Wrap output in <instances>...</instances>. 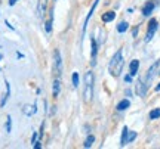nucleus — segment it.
<instances>
[{
	"instance_id": "obj_1",
	"label": "nucleus",
	"mask_w": 160,
	"mask_h": 149,
	"mask_svg": "<svg viewBox=\"0 0 160 149\" xmlns=\"http://www.w3.org/2000/svg\"><path fill=\"white\" fill-rule=\"evenodd\" d=\"M123 65H125V61H123V53H122V49H120V50H117L114 53V56L111 58V61L108 64V69L111 72V76L119 77L122 69H123Z\"/></svg>"
},
{
	"instance_id": "obj_2",
	"label": "nucleus",
	"mask_w": 160,
	"mask_h": 149,
	"mask_svg": "<svg viewBox=\"0 0 160 149\" xmlns=\"http://www.w3.org/2000/svg\"><path fill=\"white\" fill-rule=\"evenodd\" d=\"M94 96V72L87 71L85 74V89H83V101L89 104Z\"/></svg>"
},
{
	"instance_id": "obj_3",
	"label": "nucleus",
	"mask_w": 160,
	"mask_h": 149,
	"mask_svg": "<svg viewBox=\"0 0 160 149\" xmlns=\"http://www.w3.org/2000/svg\"><path fill=\"white\" fill-rule=\"evenodd\" d=\"M156 76H160V59L156 61V62L150 66V69H148V74H147V86H150V83L153 81V78H154Z\"/></svg>"
},
{
	"instance_id": "obj_4",
	"label": "nucleus",
	"mask_w": 160,
	"mask_h": 149,
	"mask_svg": "<svg viewBox=\"0 0 160 149\" xmlns=\"http://www.w3.org/2000/svg\"><path fill=\"white\" fill-rule=\"evenodd\" d=\"M61 71H62V61H61V53L56 49L54 52V72H55L56 77L61 76Z\"/></svg>"
},
{
	"instance_id": "obj_5",
	"label": "nucleus",
	"mask_w": 160,
	"mask_h": 149,
	"mask_svg": "<svg viewBox=\"0 0 160 149\" xmlns=\"http://www.w3.org/2000/svg\"><path fill=\"white\" fill-rule=\"evenodd\" d=\"M97 55H98V43L94 37H90V65H97Z\"/></svg>"
},
{
	"instance_id": "obj_6",
	"label": "nucleus",
	"mask_w": 160,
	"mask_h": 149,
	"mask_svg": "<svg viewBox=\"0 0 160 149\" xmlns=\"http://www.w3.org/2000/svg\"><path fill=\"white\" fill-rule=\"evenodd\" d=\"M157 19L156 18H151L150 19V22H148V30H147V36H145V41H150L151 38H153V36H154V33H156V30H157Z\"/></svg>"
},
{
	"instance_id": "obj_7",
	"label": "nucleus",
	"mask_w": 160,
	"mask_h": 149,
	"mask_svg": "<svg viewBox=\"0 0 160 149\" xmlns=\"http://www.w3.org/2000/svg\"><path fill=\"white\" fill-rule=\"evenodd\" d=\"M48 10V0H37V9H36V15L39 19H42Z\"/></svg>"
},
{
	"instance_id": "obj_8",
	"label": "nucleus",
	"mask_w": 160,
	"mask_h": 149,
	"mask_svg": "<svg viewBox=\"0 0 160 149\" xmlns=\"http://www.w3.org/2000/svg\"><path fill=\"white\" fill-rule=\"evenodd\" d=\"M147 84L142 83V80H138L136 81V86H135V90H136V94H138L140 97H144L147 94Z\"/></svg>"
},
{
	"instance_id": "obj_9",
	"label": "nucleus",
	"mask_w": 160,
	"mask_h": 149,
	"mask_svg": "<svg viewBox=\"0 0 160 149\" xmlns=\"http://www.w3.org/2000/svg\"><path fill=\"white\" fill-rule=\"evenodd\" d=\"M98 3H99V0H95V2H94V5H92V8H90V10H89V13H87V16H86V19H85V24H83V33L86 31L87 22H89V19H90V18H92V15H94V12H95V9H97Z\"/></svg>"
},
{
	"instance_id": "obj_10",
	"label": "nucleus",
	"mask_w": 160,
	"mask_h": 149,
	"mask_svg": "<svg viewBox=\"0 0 160 149\" xmlns=\"http://www.w3.org/2000/svg\"><path fill=\"white\" fill-rule=\"evenodd\" d=\"M52 24H54V9L49 10L48 21H46V24H44V31H46V33H51L52 31Z\"/></svg>"
},
{
	"instance_id": "obj_11",
	"label": "nucleus",
	"mask_w": 160,
	"mask_h": 149,
	"mask_svg": "<svg viewBox=\"0 0 160 149\" xmlns=\"http://www.w3.org/2000/svg\"><path fill=\"white\" fill-rule=\"evenodd\" d=\"M154 8H156V3H154V2H147V3L144 5V8H142V15H144V16H150L151 12L154 10Z\"/></svg>"
},
{
	"instance_id": "obj_12",
	"label": "nucleus",
	"mask_w": 160,
	"mask_h": 149,
	"mask_svg": "<svg viewBox=\"0 0 160 149\" xmlns=\"http://www.w3.org/2000/svg\"><path fill=\"white\" fill-rule=\"evenodd\" d=\"M59 92H61V80H59V77H56L55 80H54V87H52V96L56 99L58 96H59Z\"/></svg>"
},
{
	"instance_id": "obj_13",
	"label": "nucleus",
	"mask_w": 160,
	"mask_h": 149,
	"mask_svg": "<svg viewBox=\"0 0 160 149\" xmlns=\"http://www.w3.org/2000/svg\"><path fill=\"white\" fill-rule=\"evenodd\" d=\"M36 111H37V105H36V104H34V105H25L24 108H22V112H24L27 117L34 115V114H36Z\"/></svg>"
},
{
	"instance_id": "obj_14",
	"label": "nucleus",
	"mask_w": 160,
	"mask_h": 149,
	"mask_svg": "<svg viewBox=\"0 0 160 149\" xmlns=\"http://www.w3.org/2000/svg\"><path fill=\"white\" fill-rule=\"evenodd\" d=\"M5 84H6V92L3 93V97H2V102H0V106H5V104H6V101L9 99V96H11V86H9V81L8 80H5Z\"/></svg>"
},
{
	"instance_id": "obj_15",
	"label": "nucleus",
	"mask_w": 160,
	"mask_h": 149,
	"mask_svg": "<svg viewBox=\"0 0 160 149\" xmlns=\"http://www.w3.org/2000/svg\"><path fill=\"white\" fill-rule=\"evenodd\" d=\"M138 68H140V61L138 59H133L129 65V71H130V76H136V72H138Z\"/></svg>"
},
{
	"instance_id": "obj_16",
	"label": "nucleus",
	"mask_w": 160,
	"mask_h": 149,
	"mask_svg": "<svg viewBox=\"0 0 160 149\" xmlns=\"http://www.w3.org/2000/svg\"><path fill=\"white\" fill-rule=\"evenodd\" d=\"M130 106V102H129V99H123V101H120L117 104V111H125Z\"/></svg>"
},
{
	"instance_id": "obj_17",
	"label": "nucleus",
	"mask_w": 160,
	"mask_h": 149,
	"mask_svg": "<svg viewBox=\"0 0 160 149\" xmlns=\"http://www.w3.org/2000/svg\"><path fill=\"white\" fill-rule=\"evenodd\" d=\"M114 18H116V12H113V10L105 12V13L102 15V21H104V22H111Z\"/></svg>"
},
{
	"instance_id": "obj_18",
	"label": "nucleus",
	"mask_w": 160,
	"mask_h": 149,
	"mask_svg": "<svg viewBox=\"0 0 160 149\" xmlns=\"http://www.w3.org/2000/svg\"><path fill=\"white\" fill-rule=\"evenodd\" d=\"M128 134H129V129L125 126L123 130H122V140H120V145H122V146H125V145L128 143Z\"/></svg>"
},
{
	"instance_id": "obj_19",
	"label": "nucleus",
	"mask_w": 160,
	"mask_h": 149,
	"mask_svg": "<svg viewBox=\"0 0 160 149\" xmlns=\"http://www.w3.org/2000/svg\"><path fill=\"white\" fill-rule=\"evenodd\" d=\"M94 142H95V136H94V134H89V136L86 137V140H85L83 146H85V148H90V146L94 145Z\"/></svg>"
},
{
	"instance_id": "obj_20",
	"label": "nucleus",
	"mask_w": 160,
	"mask_h": 149,
	"mask_svg": "<svg viewBox=\"0 0 160 149\" xmlns=\"http://www.w3.org/2000/svg\"><path fill=\"white\" fill-rule=\"evenodd\" d=\"M128 28H129V24H128L126 21L120 22L119 25H117V31H119V33H125V31H128Z\"/></svg>"
},
{
	"instance_id": "obj_21",
	"label": "nucleus",
	"mask_w": 160,
	"mask_h": 149,
	"mask_svg": "<svg viewBox=\"0 0 160 149\" xmlns=\"http://www.w3.org/2000/svg\"><path fill=\"white\" fill-rule=\"evenodd\" d=\"M160 118V108H156L150 112V120H157Z\"/></svg>"
},
{
	"instance_id": "obj_22",
	"label": "nucleus",
	"mask_w": 160,
	"mask_h": 149,
	"mask_svg": "<svg viewBox=\"0 0 160 149\" xmlns=\"http://www.w3.org/2000/svg\"><path fill=\"white\" fill-rule=\"evenodd\" d=\"M71 80H73V86H74V87H79V74H77V72H73Z\"/></svg>"
},
{
	"instance_id": "obj_23",
	"label": "nucleus",
	"mask_w": 160,
	"mask_h": 149,
	"mask_svg": "<svg viewBox=\"0 0 160 149\" xmlns=\"http://www.w3.org/2000/svg\"><path fill=\"white\" fill-rule=\"evenodd\" d=\"M135 139H136V132H129V134H128V143H132Z\"/></svg>"
},
{
	"instance_id": "obj_24",
	"label": "nucleus",
	"mask_w": 160,
	"mask_h": 149,
	"mask_svg": "<svg viewBox=\"0 0 160 149\" xmlns=\"http://www.w3.org/2000/svg\"><path fill=\"white\" fill-rule=\"evenodd\" d=\"M6 132L8 133L12 132V118H11V115L8 117V121H6Z\"/></svg>"
},
{
	"instance_id": "obj_25",
	"label": "nucleus",
	"mask_w": 160,
	"mask_h": 149,
	"mask_svg": "<svg viewBox=\"0 0 160 149\" xmlns=\"http://www.w3.org/2000/svg\"><path fill=\"white\" fill-rule=\"evenodd\" d=\"M37 136H39L37 133H34V134H33V137H31V145H34V143L37 142Z\"/></svg>"
},
{
	"instance_id": "obj_26",
	"label": "nucleus",
	"mask_w": 160,
	"mask_h": 149,
	"mask_svg": "<svg viewBox=\"0 0 160 149\" xmlns=\"http://www.w3.org/2000/svg\"><path fill=\"white\" fill-rule=\"evenodd\" d=\"M125 81H126V83H132V76H130V74L125 77Z\"/></svg>"
},
{
	"instance_id": "obj_27",
	"label": "nucleus",
	"mask_w": 160,
	"mask_h": 149,
	"mask_svg": "<svg viewBox=\"0 0 160 149\" xmlns=\"http://www.w3.org/2000/svg\"><path fill=\"white\" fill-rule=\"evenodd\" d=\"M40 143H42V142H36V143H34V148H36V149H40V148H42Z\"/></svg>"
},
{
	"instance_id": "obj_28",
	"label": "nucleus",
	"mask_w": 160,
	"mask_h": 149,
	"mask_svg": "<svg viewBox=\"0 0 160 149\" xmlns=\"http://www.w3.org/2000/svg\"><path fill=\"white\" fill-rule=\"evenodd\" d=\"M16 2H18V0H9V6H13Z\"/></svg>"
},
{
	"instance_id": "obj_29",
	"label": "nucleus",
	"mask_w": 160,
	"mask_h": 149,
	"mask_svg": "<svg viewBox=\"0 0 160 149\" xmlns=\"http://www.w3.org/2000/svg\"><path fill=\"white\" fill-rule=\"evenodd\" d=\"M5 22H6V25H8V28H11V30H15V28H13V25H11V24H9L8 21H5Z\"/></svg>"
},
{
	"instance_id": "obj_30",
	"label": "nucleus",
	"mask_w": 160,
	"mask_h": 149,
	"mask_svg": "<svg viewBox=\"0 0 160 149\" xmlns=\"http://www.w3.org/2000/svg\"><path fill=\"white\" fill-rule=\"evenodd\" d=\"M159 90H160V83H159V84L156 86V92H159Z\"/></svg>"
},
{
	"instance_id": "obj_31",
	"label": "nucleus",
	"mask_w": 160,
	"mask_h": 149,
	"mask_svg": "<svg viewBox=\"0 0 160 149\" xmlns=\"http://www.w3.org/2000/svg\"><path fill=\"white\" fill-rule=\"evenodd\" d=\"M0 61H2V55H0Z\"/></svg>"
},
{
	"instance_id": "obj_32",
	"label": "nucleus",
	"mask_w": 160,
	"mask_h": 149,
	"mask_svg": "<svg viewBox=\"0 0 160 149\" xmlns=\"http://www.w3.org/2000/svg\"><path fill=\"white\" fill-rule=\"evenodd\" d=\"M55 2H56V0H55Z\"/></svg>"
}]
</instances>
